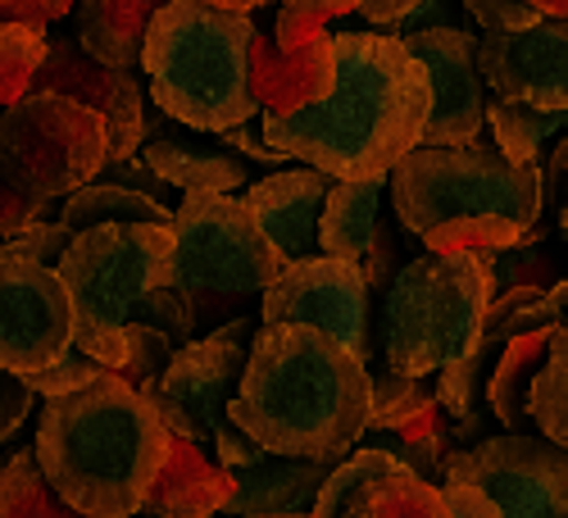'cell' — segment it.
Wrapping results in <instances>:
<instances>
[{
	"mask_svg": "<svg viewBox=\"0 0 568 518\" xmlns=\"http://www.w3.org/2000/svg\"><path fill=\"white\" fill-rule=\"evenodd\" d=\"M428 114L433 82L405 41L346 28L333 37V91L292 119H264V141L333 182H373L418 151Z\"/></svg>",
	"mask_w": 568,
	"mask_h": 518,
	"instance_id": "cell-1",
	"label": "cell"
},
{
	"mask_svg": "<svg viewBox=\"0 0 568 518\" xmlns=\"http://www.w3.org/2000/svg\"><path fill=\"white\" fill-rule=\"evenodd\" d=\"M368 368L314 327H260L232 428L277 459H351L368 433Z\"/></svg>",
	"mask_w": 568,
	"mask_h": 518,
	"instance_id": "cell-2",
	"label": "cell"
},
{
	"mask_svg": "<svg viewBox=\"0 0 568 518\" xmlns=\"http://www.w3.org/2000/svg\"><path fill=\"white\" fill-rule=\"evenodd\" d=\"M160 409L119 373L69 400H51L37 428V464L51 491L82 518H132L169 459Z\"/></svg>",
	"mask_w": 568,
	"mask_h": 518,
	"instance_id": "cell-3",
	"label": "cell"
},
{
	"mask_svg": "<svg viewBox=\"0 0 568 518\" xmlns=\"http://www.w3.org/2000/svg\"><path fill=\"white\" fill-rule=\"evenodd\" d=\"M55 273L73 301V351L105 373H123L132 323L160 327L178 346L196 342L192 309L173 282V227L78 232Z\"/></svg>",
	"mask_w": 568,
	"mask_h": 518,
	"instance_id": "cell-4",
	"label": "cell"
},
{
	"mask_svg": "<svg viewBox=\"0 0 568 518\" xmlns=\"http://www.w3.org/2000/svg\"><path fill=\"white\" fill-rule=\"evenodd\" d=\"M251 6H196V0L160 6L141 51L160 114L214 136L251 123L260 114L251 91Z\"/></svg>",
	"mask_w": 568,
	"mask_h": 518,
	"instance_id": "cell-5",
	"label": "cell"
},
{
	"mask_svg": "<svg viewBox=\"0 0 568 518\" xmlns=\"http://www.w3.org/2000/svg\"><path fill=\"white\" fill-rule=\"evenodd\" d=\"M282 268L287 264L264 242L242 196H182L173 210V282L192 309L196 337L236 318H260Z\"/></svg>",
	"mask_w": 568,
	"mask_h": 518,
	"instance_id": "cell-6",
	"label": "cell"
},
{
	"mask_svg": "<svg viewBox=\"0 0 568 518\" xmlns=\"http://www.w3.org/2000/svg\"><path fill=\"white\" fill-rule=\"evenodd\" d=\"M491 282L478 255L409 260L383 301V355L392 373L437 378L464 364L487 337Z\"/></svg>",
	"mask_w": 568,
	"mask_h": 518,
	"instance_id": "cell-7",
	"label": "cell"
},
{
	"mask_svg": "<svg viewBox=\"0 0 568 518\" xmlns=\"http://www.w3.org/2000/svg\"><path fill=\"white\" fill-rule=\"evenodd\" d=\"M392 210L409 237L428 242L433 232L473 223V219H505L537 227L541 201V169H514L487 141L450 151H414L392 173Z\"/></svg>",
	"mask_w": 568,
	"mask_h": 518,
	"instance_id": "cell-8",
	"label": "cell"
},
{
	"mask_svg": "<svg viewBox=\"0 0 568 518\" xmlns=\"http://www.w3.org/2000/svg\"><path fill=\"white\" fill-rule=\"evenodd\" d=\"M255 318H236V323H223L219 333L210 337H196L192 346H182L169 368L160 373V383H146L136 387L146 396L164 428L178 437V441H192V446H210L214 459L236 474V468H251L264 459V450L242 437L232 428V400H236V387L246 378V359H251V342H255Z\"/></svg>",
	"mask_w": 568,
	"mask_h": 518,
	"instance_id": "cell-9",
	"label": "cell"
},
{
	"mask_svg": "<svg viewBox=\"0 0 568 518\" xmlns=\"http://www.w3.org/2000/svg\"><path fill=\"white\" fill-rule=\"evenodd\" d=\"M110 169L105 123L87 105L51 91H28L0 110V177L37 205L78 196Z\"/></svg>",
	"mask_w": 568,
	"mask_h": 518,
	"instance_id": "cell-10",
	"label": "cell"
},
{
	"mask_svg": "<svg viewBox=\"0 0 568 518\" xmlns=\"http://www.w3.org/2000/svg\"><path fill=\"white\" fill-rule=\"evenodd\" d=\"M442 487L483 491L500 518H568V450L541 433H491L442 464Z\"/></svg>",
	"mask_w": 568,
	"mask_h": 518,
	"instance_id": "cell-11",
	"label": "cell"
},
{
	"mask_svg": "<svg viewBox=\"0 0 568 518\" xmlns=\"http://www.w3.org/2000/svg\"><path fill=\"white\" fill-rule=\"evenodd\" d=\"M73 351V301L55 268L0 246V368L37 378Z\"/></svg>",
	"mask_w": 568,
	"mask_h": 518,
	"instance_id": "cell-12",
	"label": "cell"
},
{
	"mask_svg": "<svg viewBox=\"0 0 568 518\" xmlns=\"http://www.w3.org/2000/svg\"><path fill=\"white\" fill-rule=\"evenodd\" d=\"M314 327V333L333 337L346 355L368 364V277L364 264L351 260H301L287 264L282 277L268 287L260 305V327Z\"/></svg>",
	"mask_w": 568,
	"mask_h": 518,
	"instance_id": "cell-13",
	"label": "cell"
},
{
	"mask_svg": "<svg viewBox=\"0 0 568 518\" xmlns=\"http://www.w3.org/2000/svg\"><path fill=\"white\" fill-rule=\"evenodd\" d=\"M405 51L423 64L433 82V114L423 128V151L473 146L487 128V87L478 73V32L468 28H433L400 37Z\"/></svg>",
	"mask_w": 568,
	"mask_h": 518,
	"instance_id": "cell-14",
	"label": "cell"
},
{
	"mask_svg": "<svg viewBox=\"0 0 568 518\" xmlns=\"http://www.w3.org/2000/svg\"><path fill=\"white\" fill-rule=\"evenodd\" d=\"M32 91L69 97L97 114L110 136V164L136 160V151L146 146V97H141V82L132 73L97 64L73 37L45 32V60L32 78Z\"/></svg>",
	"mask_w": 568,
	"mask_h": 518,
	"instance_id": "cell-15",
	"label": "cell"
},
{
	"mask_svg": "<svg viewBox=\"0 0 568 518\" xmlns=\"http://www.w3.org/2000/svg\"><path fill=\"white\" fill-rule=\"evenodd\" d=\"M478 73L491 101L559 114L568 110V19L528 32H478Z\"/></svg>",
	"mask_w": 568,
	"mask_h": 518,
	"instance_id": "cell-16",
	"label": "cell"
},
{
	"mask_svg": "<svg viewBox=\"0 0 568 518\" xmlns=\"http://www.w3.org/2000/svg\"><path fill=\"white\" fill-rule=\"evenodd\" d=\"M314 518H450V505L392 450L359 446L318 491Z\"/></svg>",
	"mask_w": 568,
	"mask_h": 518,
	"instance_id": "cell-17",
	"label": "cell"
},
{
	"mask_svg": "<svg viewBox=\"0 0 568 518\" xmlns=\"http://www.w3.org/2000/svg\"><path fill=\"white\" fill-rule=\"evenodd\" d=\"M333 192V177L314 169H277L246 186V210L255 214L264 242L277 251L282 264H301L318 255V223Z\"/></svg>",
	"mask_w": 568,
	"mask_h": 518,
	"instance_id": "cell-18",
	"label": "cell"
},
{
	"mask_svg": "<svg viewBox=\"0 0 568 518\" xmlns=\"http://www.w3.org/2000/svg\"><path fill=\"white\" fill-rule=\"evenodd\" d=\"M251 91L264 119H292L333 91V41L310 51H277L273 28L255 23L251 37Z\"/></svg>",
	"mask_w": 568,
	"mask_h": 518,
	"instance_id": "cell-19",
	"label": "cell"
},
{
	"mask_svg": "<svg viewBox=\"0 0 568 518\" xmlns=\"http://www.w3.org/2000/svg\"><path fill=\"white\" fill-rule=\"evenodd\" d=\"M337 474V459H277L264 455L251 468L232 474V500L223 514L232 518H282V514H314L318 491Z\"/></svg>",
	"mask_w": 568,
	"mask_h": 518,
	"instance_id": "cell-20",
	"label": "cell"
},
{
	"mask_svg": "<svg viewBox=\"0 0 568 518\" xmlns=\"http://www.w3.org/2000/svg\"><path fill=\"white\" fill-rule=\"evenodd\" d=\"M232 487H236L232 474L214 455L173 437L169 459L160 468V478L151 483V496L141 505V514H151V518H214L227 509Z\"/></svg>",
	"mask_w": 568,
	"mask_h": 518,
	"instance_id": "cell-21",
	"label": "cell"
},
{
	"mask_svg": "<svg viewBox=\"0 0 568 518\" xmlns=\"http://www.w3.org/2000/svg\"><path fill=\"white\" fill-rule=\"evenodd\" d=\"M141 160L146 169L164 182L178 186L182 196H246L251 173L246 160L232 151H210L201 141H178V136H151L141 146Z\"/></svg>",
	"mask_w": 568,
	"mask_h": 518,
	"instance_id": "cell-22",
	"label": "cell"
},
{
	"mask_svg": "<svg viewBox=\"0 0 568 518\" xmlns=\"http://www.w3.org/2000/svg\"><path fill=\"white\" fill-rule=\"evenodd\" d=\"M155 14L160 0H82L73 41L97 64L132 73L141 69V51H146V32Z\"/></svg>",
	"mask_w": 568,
	"mask_h": 518,
	"instance_id": "cell-23",
	"label": "cell"
},
{
	"mask_svg": "<svg viewBox=\"0 0 568 518\" xmlns=\"http://www.w3.org/2000/svg\"><path fill=\"white\" fill-rule=\"evenodd\" d=\"M387 192H392V177L333 182L327 205H323V223H318V255L364 264L377 242V227H383Z\"/></svg>",
	"mask_w": 568,
	"mask_h": 518,
	"instance_id": "cell-24",
	"label": "cell"
},
{
	"mask_svg": "<svg viewBox=\"0 0 568 518\" xmlns=\"http://www.w3.org/2000/svg\"><path fill=\"white\" fill-rule=\"evenodd\" d=\"M546 364H550V333H537V337L509 342L500 364L491 368V378H487V414L500 423L505 433H528V423H532L528 396H532V383H537V373Z\"/></svg>",
	"mask_w": 568,
	"mask_h": 518,
	"instance_id": "cell-25",
	"label": "cell"
},
{
	"mask_svg": "<svg viewBox=\"0 0 568 518\" xmlns=\"http://www.w3.org/2000/svg\"><path fill=\"white\" fill-rule=\"evenodd\" d=\"M60 219L73 237L91 227H173L169 205H155L141 192H132V186L110 182V177H97L91 186H82L78 196H69Z\"/></svg>",
	"mask_w": 568,
	"mask_h": 518,
	"instance_id": "cell-26",
	"label": "cell"
},
{
	"mask_svg": "<svg viewBox=\"0 0 568 518\" xmlns=\"http://www.w3.org/2000/svg\"><path fill=\"white\" fill-rule=\"evenodd\" d=\"M487 128H491V146L505 155L514 169H541V146L559 141L568 132V110L546 114L528 105H509L487 97Z\"/></svg>",
	"mask_w": 568,
	"mask_h": 518,
	"instance_id": "cell-27",
	"label": "cell"
},
{
	"mask_svg": "<svg viewBox=\"0 0 568 518\" xmlns=\"http://www.w3.org/2000/svg\"><path fill=\"white\" fill-rule=\"evenodd\" d=\"M373 400H368V433H400L414 418L437 409V383L433 378H405V373L383 368L373 378Z\"/></svg>",
	"mask_w": 568,
	"mask_h": 518,
	"instance_id": "cell-28",
	"label": "cell"
},
{
	"mask_svg": "<svg viewBox=\"0 0 568 518\" xmlns=\"http://www.w3.org/2000/svg\"><path fill=\"white\" fill-rule=\"evenodd\" d=\"M0 518H82V514H73L51 491V483L41 478L37 450H19L0 468Z\"/></svg>",
	"mask_w": 568,
	"mask_h": 518,
	"instance_id": "cell-29",
	"label": "cell"
},
{
	"mask_svg": "<svg viewBox=\"0 0 568 518\" xmlns=\"http://www.w3.org/2000/svg\"><path fill=\"white\" fill-rule=\"evenodd\" d=\"M355 0H292L273 14V41L277 51H310V45L333 41L342 19H355Z\"/></svg>",
	"mask_w": 568,
	"mask_h": 518,
	"instance_id": "cell-30",
	"label": "cell"
},
{
	"mask_svg": "<svg viewBox=\"0 0 568 518\" xmlns=\"http://www.w3.org/2000/svg\"><path fill=\"white\" fill-rule=\"evenodd\" d=\"M383 450H392L405 468H414V474L428 483V474H442V464H446L459 446H455V433H450V423L442 418V409H428L423 418H414L409 428L387 433Z\"/></svg>",
	"mask_w": 568,
	"mask_h": 518,
	"instance_id": "cell-31",
	"label": "cell"
},
{
	"mask_svg": "<svg viewBox=\"0 0 568 518\" xmlns=\"http://www.w3.org/2000/svg\"><path fill=\"white\" fill-rule=\"evenodd\" d=\"M487 268V282H491V296L500 292H514V287H537V292H550L559 277V255L550 246H514V251H500V255H487L483 260Z\"/></svg>",
	"mask_w": 568,
	"mask_h": 518,
	"instance_id": "cell-32",
	"label": "cell"
},
{
	"mask_svg": "<svg viewBox=\"0 0 568 518\" xmlns=\"http://www.w3.org/2000/svg\"><path fill=\"white\" fill-rule=\"evenodd\" d=\"M500 355H505V346L496 342V337H483V346L473 351L464 364H455V368H446V373H437V409L442 414H450L455 423L459 418H468L473 409H478V383L487 378V373L500 364Z\"/></svg>",
	"mask_w": 568,
	"mask_h": 518,
	"instance_id": "cell-33",
	"label": "cell"
},
{
	"mask_svg": "<svg viewBox=\"0 0 568 518\" xmlns=\"http://www.w3.org/2000/svg\"><path fill=\"white\" fill-rule=\"evenodd\" d=\"M45 60V32L0 28V110H10L32 91V78Z\"/></svg>",
	"mask_w": 568,
	"mask_h": 518,
	"instance_id": "cell-34",
	"label": "cell"
},
{
	"mask_svg": "<svg viewBox=\"0 0 568 518\" xmlns=\"http://www.w3.org/2000/svg\"><path fill=\"white\" fill-rule=\"evenodd\" d=\"M528 409H532V423L546 441H555L559 450H568V364L564 359H550L537 383H532V396H528Z\"/></svg>",
	"mask_w": 568,
	"mask_h": 518,
	"instance_id": "cell-35",
	"label": "cell"
},
{
	"mask_svg": "<svg viewBox=\"0 0 568 518\" xmlns=\"http://www.w3.org/2000/svg\"><path fill=\"white\" fill-rule=\"evenodd\" d=\"M123 342H128V364H123L119 378L132 383V387L160 383V373L169 368V359L182 351L169 333H160V327H146V323H132Z\"/></svg>",
	"mask_w": 568,
	"mask_h": 518,
	"instance_id": "cell-36",
	"label": "cell"
},
{
	"mask_svg": "<svg viewBox=\"0 0 568 518\" xmlns=\"http://www.w3.org/2000/svg\"><path fill=\"white\" fill-rule=\"evenodd\" d=\"M105 378V368L97 364V359H87L82 351H69L55 368H45V373H37V378H23L28 383V392L37 396V400H69V396H78V392H87V387H97Z\"/></svg>",
	"mask_w": 568,
	"mask_h": 518,
	"instance_id": "cell-37",
	"label": "cell"
},
{
	"mask_svg": "<svg viewBox=\"0 0 568 518\" xmlns=\"http://www.w3.org/2000/svg\"><path fill=\"white\" fill-rule=\"evenodd\" d=\"M69 246H73V232L64 227V219L32 223V227L19 232L14 242H6V251L28 255V260H37V264H45V268H60V260L69 255Z\"/></svg>",
	"mask_w": 568,
	"mask_h": 518,
	"instance_id": "cell-38",
	"label": "cell"
},
{
	"mask_svg": "<svg viewBox=\"0 0 568 518\" xmlns=\"http://www.w3.org/2000/svg\"><path fill=\"white\" fill-rule=\"evenodd\" d=\"M464 14H468L473 23H483V32H505V37L546 23L532 0H496V6H491V0H468Z\"/></svg>",
	"mask_w": 568,
	"mask_h": 518,
	"instance_id": "cell-39",
	"label": "cell"
},
{
	"mask_svg": "<svg viewBox=\"0 0 568 518\" xmlns=\"http://www.w3.org/2000/svg\"><path fill=\"white\" fill-rule=\"evenodd\" d=\"M45 219H55V214H51V205H37V201L19 196L14 186H10L6 177H0V242H14L23 227L45 223Z\"/></svg>",
	"mask_w": 568,
	"mask_h": 518,
	"instance_id": "cell-40",
	"label": "cell"
},
{
	"mask_svg": "<svg viewBox=\"0 0 568 518\" xmlns=\"http://www.w3.org/2000/svg\"><path fill=\"white\" fill-rule=\"evenodd\" d=\"M64 14H69V0H0V28L51 32V23Z\"/></svg>",
	"mask_w": 568,
	"mask_h": 518,
	"instance_id": "cell-41",
	"label": "cell"
},
{
	"mask_svg": "<svg viewBox=\"0 0 568 518\" xmlns=\"http://www.w3.org/2000/svg\"><path fill=\"white\" fill-rule=\"evenodd\" d=\"M32 405H37V396L28 392V383L0 368V441H10V437L23 428L28 414H32Z\"/></svg>",
	"mask_w": 568,
	"mask_h": 518,
	"instance_id": "cell-42",
	"label": "cell"
},
{
	"mask_svg": "<svg viewBox=\"0 0 568 518\" xmlns=\"http://www.w3.org/2000/svg\"><path fill=\"white\" fill-rule=\"evenodd\" d=\"M396 232L383 223L377 227V242H373V251H368V260H364V277H368V296L373 292H392V282H396Z\"/></svg>",
	"mask_w": 568,
	"mask_h": 518,
	"instance_id": "cell-43",
	"label": "cell"
},
{
	"mask_svg": "<svg viewBox=\"0 0 568 518\" xmlns=\"http://www.w3.org/2000/svg\"><path fill=\"white\" fill-rule=\"evenodd\" d=\"M110 173V182H123V186H132V192H141L146 201H155V205H164V196H169V186L146 169V160H123V164H110L105 169Z\"/></svg>",
	"mask_w": 568,
	"mask_h": 518,
	"instance_id": "cell-44",
	"label": "cell"
},
{
	"mask_svg": "<svg viewBox=\"0 0 568 518\" xmlns=\"http://www.w3.org/2000/svg\"><path fill=\"white\" fill-rule=\"evenodd\" d=\"M568 196V132L555 141V151H550V164H541V201H559ZM564 210V201H559Z\"/></svg>",
	"mask_w": 568,
	"mask_h": 518,
	"instance_id": "cell-45",
	"label": "cell"
},
{
	"mask_svg": "<svg viewBox=\"0 0 568 518\" xmlns=\"http://www.w3.org/2000/svg\"><path fill=\"white\" fill-rule=\"evenodd\" d=\"M223 146H236V155H242V160H260V164H282V155H277V151H268V141H264V123H260V132H255L251 123L232 128V132L223 136Z\"/></svg>",
	"mask_w": 568,
	"mask_h": 518,
	"instance_id": "cell-46",
	"label": "cell"
},
{
	"mask_svg": "<svg viewBox=\"0 0 568 518\" xmlns=\"http://www.w3.org/2000/svg\"><path fill=\"white\" fill-rule=\"evenodd\" d=\"M442 496L450 505V518H500L496 505L483 491H473V487H442Z\"/></svg>",
	"mask_w": 568,
	"mask_h": 518,
	"instance_id": "cell-47",
	"label": "cell"
},
{
	"mask_svg": "<svg viewBox=\"0 0 568 518\" xmlns=\"http://www.w3.org/2000/svg\"><path fill=\"white\" fill-rule=\"evenodd\" d=\"M541 19H568V0H532Z\"/></svg>",
	"mask_w": 568,
	"mask_h": 518,
	"instance_id": "cell-48",
	"label": "cell"
},
{
	"mask_svg": "<svg viewBox=\"0 0 568 518\" xmlns=\"http://www.w3.org/2000/svg\"><path fill=\"white\" fill-rule=\"evenodd\" d=\"M550 359H564V364H568V323L550 337Z\"/></svg>",
	"mask_w": 568,
	"mask_h": 518,
	"instance_id": "cell-49",
	"label": "cell"
},
{
	"mask_svg": "<svg viewBox=\"0 0 568 518\" xmlns=\"http://www.w3.org/2000/svg\"><path fill=\"white\" fill-rule=\"evenodd\" d=\"M559 227H564V242H568V196H564V210H559Z\"/></svg>",
	"mask_w": 568,
	"mask_h": 518,
	"instance_id": "cell-50",
	"label": "cell"
},
{
	"mask_svg": "<svg viewBox=\"0 0 568 518\" xmlns=\"http://www.w3.org/2000/svg\"><path fill=\"white\" fill-rule=\"evenodd\" d=\"M282 518H314V514H282Z\"/></svg>",
	"mask_w": 568,
	"mask_h": 518,
	"instance_id": "cell-51",
	"label": "cell"
}]
</instances>
